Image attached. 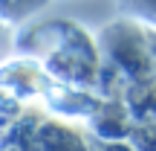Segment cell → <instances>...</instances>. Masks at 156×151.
<instances>
[{
  "label": "cell",
  "mask_w": 156,
  "mask_h": 151,
  "mask_svg": "<svg viewBox=\"0 0 156 151\" xmlns=\"http://www.w3.org/2000/svg\"><path fill=\"white\" fill-rule=\"evenodd\" d=\"M101 52L116 64L119 70H124L130 78H147L153 70V50L147 44V38L142 35L139 26L133 23H110L101 32Z\"/></svg>",
  "instance_id": "6da1fadb"
},
{
  "label": "cell",
  "mask_w": 156,
  "mask_h": 151,
  "mask_svg": "<svg viewBox=\"0 0 156 151\" xmlns=\"http://www.w3.org/2000/svg\"><path fill=\"white\" fill-rule=\"evenodd\" d=\"M116 3H119L122 12H127V15L156 26V0H116Z\"/></svg>",
  "instance_id": "3957f363"
},
{
  "label": "cell",
  "mask_w": 156,
  "mask_h": 151,
  "mask_svg": "<svg viewBox=\"0 0 156 151\" xmlns=\"http://www.w3.org/2000/svg\"><path fill=\"white\" fill-rule=\"evenodd\" d=\"M46 3L49 0H0V21L20 23L26 17H32L38 9H44Z\"/></svg>",
  "instance_id": "7a4b0ae2"
}]
</instances>
